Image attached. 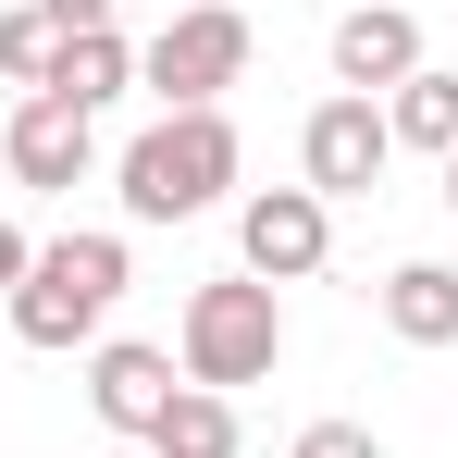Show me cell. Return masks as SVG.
<instances>
[{
	"label": "cell",
	"mask_w": 458,
	"mask_h": 458,
	"mask_svg": "<svg viewBox=\"0 0 458 458\" xmlns=\"http://www.w3.org/2000/svg\"><path fill=\"white\" fill-rule=\"evenodd\" d=\"M384 137L446 161V149H458V75H434V63H421L409 87H384Z\"/></svg>",
	"instance_id": "7c38bea8"
},
{
	"label": "cell",
	"mask_w": 458,
	"mask_h": 458,
	"mask_svg": "<svg viewBox=\"0 0 458 458\" xmlns=\"http://www.w3.org/2000/svg\"><path fill=\"white\" fill-rule=\"evenodd\" d=\"M124 285H137L124 235H50V248L25 260V285H13L0 310H13V335H25L38 360H75V347H99V335H112Z\"/></svg>",
	"instance_id": "6da1fadb"
},
{
	"label": "cell",
	"mask_w": 458,
	"mask_h": 458,
	"mask_svg": "<svg viewBox=\"0 0 458 458\" xmlns=\"http://www.w3.org/2000/svg\"><path fill=\"white\" fill-rule=\"evenodd\" d=\"M285 360V298L260 285V273H224V285H199V298L174 310V372L235 396V384H273Z\"/></svg>",
	"instance_id": "3957f363"
},
{
	"label": "cell",
	"mask_w": 458,
	"mask_h": 458,
	"mask_svg": "<svg viewBox=\"0 0 458 458\" xmlns=\"http://www.w3.org/2000/svg\"><path fill=\"white\" fill-rule=\"evenodd\" d=\"M446 211H458V149H446Z\"/></svg>",
	"instance_id": "ac0fdd59"
},
{
	"label": "cell",
	"mask_w": 458,
	"mask_h": 458,
	"mask_svg": "<svg viewBox=\"0 0 458 458\" xmlns=\"http://www.w3.org/2000/svg\"><path fill=\"white\" fill-rule=\"evenodd\" d=\"M235 124L224 112H161L149 137H124V161H112V186H124V224H199L211 199L235 186Z\"/></svg>",
	"instance_id": "7a4b0ae2"
},
{
	"label": "cell",
	"mask_w": 458,
	"mask_h": 458,
	"mask_svg": "<svg viewBox=\"0 0 458 458\" xmlns=\"http://www.w3.org/2000/svg\"><path fill=\"white\" fill-rule=\"evenodd\" d=\"M235 260H248L260 285H310V273L335 260V211H322L310 186H248V199H235Z\"/></svg>",
	"instance_id": "8992f818"
},
{
	"label": "cell",
	"mask_w": 458,
	"mask_h": 458,
	"mask_svg": "<svg viewBox=\"0 0 458 458\" xmlns=\"http://www.w3.org/2000/svg\"><path fill=\"white\" fill-rule=\"evenodd\" d=\"M124 458H149V446H124Z\"/></svg>",
	"instance_id": "d6986e66"
},
{
	"label": "cell",
	"mask_w": 458,
	"mask_h": 458,
	"mask_svg": "<svg viewBox=\"0 0 458 458\" xmlns=\"http://www.w3.org/2000/svg\"><path fill=\"white\" fill-rule=\"evenodd\" d=\"M248 50H260V38H248L235 0H186L149 50H137V87H149L161 112H224V87L248 75Z\"/></svg>",
	"instance_id": "277c9868"
},
{
	"label": "cell",
	"mask_w": 458,
	"mask_h": 458,
	"mask_svg": "<svg viewBox=\"0 0 458 458\" xmlns=\"http://www.w3.org/2000/svg\"><path fill=\"white\" fill-rule=\"evenodd\" d=\"M174 384H186V372H174V347H137V335H99V347H87V409H99L124 446H149V434H161Z\"/></svg>",
	"instance_id": "52a82bcc"
},
{
	"label": "cell",
	"mask_w": 458,
	"mask_h": 458,
	"mask_svg": "<svg viewBox=\"0 0 458 458\" xmlns=\"http://www.w3.org/2000/svg\"><path fill=\"white\" fill-rule=\"evenodd\" d=\"M384 161H396V137H384V99H347V87H335V99L298 124V186L322 199V211H335V199H372V186H384Z\"/></svg>",
	"instance_id": "5b68a950"
},
{
	"label": "cell",
	"mask_w": 458,
	"mask_h": 458,
	"mask_svg": "<svg viewBox=\"0 0 458 458\" xmlns=\"http://www.w3.org/2000/svg\"><path fill=\"white\" fill-rule=\"evenodd\" d=\"M124 87H137V38H124V25H87V38H63V50H50V87H38V99H75L87 124H99Z\"/></svg>",
	"instance_id": "30bf717a"
},
{
	"label": "cell",
	"mask_w": 458,
	"mask_h": 458,
	"mask_svg": "<svg viewBox=\"0 0 458 458\" xmlns=\"http://www.w3.org/2000/svg\"><path fill=\"white\" fill-rule=\"evenodd\" d=\"M38 13H50L63 38H87V25H124V0H38Z\"/></svg>",
	"instance_id": "2e32d148"
},
{
	"label": "cell",
	"mask_w": 458,
	"mask_h": 458,
	"mask_svg": "<svg viewBox=\"0 0 458 458\" xmlns=\"http://www.w3.org/2000/svg\"><path fill=\"white\" fill-rule=\"evenodd\" d=\"M384 335L396 347H458V273L446 260H396L384 273Z\"/></svg>",
	"instance_id": "8fae6325"
},
{
	"label": "cell",
	"mask_w": 458,
	"mask_h": 458,
	"mask_svg": "<svg viewBox=\"0 0 458 458\" xmlns=\"http://www.w3.org/2000/svg\"><path fill=\"white\" fill-rule=\"evenodd\" d=\"M248 434H235V396H211V384H174V409H161L149 458H235Z\"/></svg>",
	"instance_id": "4fadbf2b"
},
{
	"label": "cell",
	"mask_w": 458,
	"mask_h": 458,
	"mask_svg": "<svg viewBox=\"0 0 458 458\" xmlns=\"http://www.w3.org/2000/svg\"><path fill=\"white\" fill-rule=\"evenodd\" d=\"M50 50H63V25H50V13H38V0H25V13H0V75L25 87V99H38V87H50Z\"/></svg>",
	"instance_id": "5bb4252c"
},
{
	"label": "cell",
	"mask_w": 458,
	"mask_h": 458,
	"mask_svg": "<svg viewBox=\"0 0 458 458\" xmlns=\"http://www.w3.org/2000/svg\"><path fill=\"white\" fill-rule=\"evenodd\" d=\"M285 458H384V434H372V421H310Z\"/></svg>",
	"instance_id": "9a60e30c"
},
{
	"label": "cell",
	"mask_w": 458,
	"mask_h": 458,
	"mask_svg": "<svg viewBox=\"0 0 458 458\" xmlns=\"http://www.w3.org/2000/svg\"><path fill=\"white\" fill-rule=\"evenodd\" d=\"M25 260H38V235H25V224H0V298L25 285Z\"/></svg>",
	"instance_id": "e0dca14e"
},
{
	"label": "cell",
	"mask_w": 458,
	"mask_h": 458,
	"mask_svg": "<svg viewBox=\"0 0 458 458\" xmlns=\"http://www.w3.org/2000/svg\"><path fill=\"white\" fill-rule=\"evenodd\" d=\"M421 75V13H396V0H360V13H335V87L347 99H384V87Z\"/></svg>",
	"instance_id": "9c48e42d"
},
{
	"label": "cell",
	"mask_w": 458,
	"mask_h": 458,
	"mask_svg": "<svg viewBox=\"0 0 458 458\" xmlns=\"http://www.w3.org/2000/svg\"><path fill=\"white\" fill-rule=\"evenodd\" d=\"M0 161H13V186L63 199V186H87V161H99V124H87L75 99H13V124H0Z\"/></svg>",
	"instance_id": "ba28073f"
}]
</instances>
